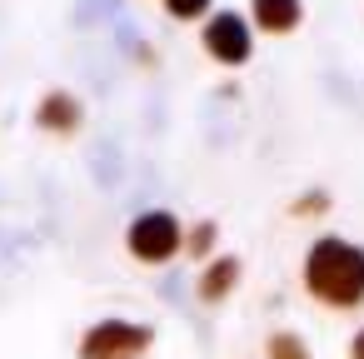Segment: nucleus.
<instances>
[{"label":"nucleus","instance_id":"9d476101","mask_svg":"<svg viewBox=\"0 0 364 359\" xmlns=\"http://www.w3.org/2000/svg\"><path fill=\"white\" fill-rule=\"evenodd\" d=\"M210 245H215V225H200V230L190 235V254H200V259H205V254H210Z\"/></svg>","mask_w":364,"mask_h":359},{"label":"nucleus","instance_id":"39448f33","mask_svg":"<svg viewBox=\"0 0 364 359\" xmlns=\"http://www.w3.org/2000/svg\"><path fill=\"white\" fill-rule=\"evenodd\" d=\"M255 26L269 36H284L299 26V0H255Z\"/></svg>","mask_w":364,"mask_h":359},{"label":"nucleus","instance_id":"6e6552de","mask_svg":"<svg viewBox=\"0 0 364 359\" xmlns=\"http://www.w3.org/2000/svg\"><path fill=\"white\" fill-rule=\"evenodd\" d=\"M269 359H309V349H304V339H294V334H274V339H269Z\"/></svg>","mask_w":364,"mask_h":359},{"label":"nucleus","instance_id":"f257e3e1","mask_svg":"<svg viewBox=\"0 0 364 359\" xmlns=\"http://www.w3.org/2000/svg\"><path fill=\"white\" fill-rule=\"evenodd\" d=\"M304 284L314 299H324L334 309H354L364 299V250L339 235L314 240V250L304 259Z\"/></svg>","mask_w":364,"mask_h":359},{"label":"nucleus","instance_id":"9b49d317","mask_svg":"<svg viewBox=\"0 0 364 359\" xmlns=\"http://www.w3.org/2000/svg\"><path fill=\"white\" fill-rule=\"evenodd\" d=\"M324 205H329V200H324V195H304V200H299V205H294V215H319V210H324Z\"/></svg>","mask_w":364,"mask_h":359},{"label":"nucleus","instance_id":"f8f14e48","mask_svg":"<svg viewBox=\"0 0 364 359\" xmlns=\"http://www.w3.org/2000/svg\"><path fill=\"white\" fill-rule=\"evenodd\" d=\"M354 359H364V329L354 334Z\"/></svg>","mask_w":364,"mask_h":359},{"label":"nucleus","instance_id":"1a4fd4ad","mask_svg":"<svg viewBox=\"0 0 364 359\" xmlns=\"http://www.w3.org/2000/svg\"><path fill=\"white\" fill-rule=\"evenodd\" d=\"M165 11H170L175 21H195V16L210 11V0H165Z\"/></svg>","mask_w":364,"mask_h":359},{"label":"nucleus","instance_id":"f03ea898","mask_svg":"<svg viewBox=\"0 0 364 359\" xmlns=\"http://www.w3.org/2000/svg\"><path fill=\"white\" fill-rule=\"evenodd\" d=\"M180 250V220L165 215V210H150L130 225V254L145 259V264H165L170 254Z\"/></svg>","mask_w":364,"mask_h":359},{"label":"nucleus","instance_id":"7ed1b4c3","mask_svg":"<svg viewBox=\"0 0 364 359\" xmlns=\"http://www.w3.org/2000/svg\"><path fill=\"white\" fill-rule=\"evenodd\" d=\"M150 344V329L145 324H125V319H105L85 334L80 344V359H130Z\"/></svg>","mask_w":364,"mask_h":359},{"label":"nucleus","instance_id":"423d86ee","mask_svg":"<svg viewBox=\"0 0 364 359\" xmlns=\"http://www.w3.org/2000/svg\"><path fill=\"white\" fill-rule=\"evenodd\" d=\"M235 279H240V259H210L205 264V274H200V299L205 304H215V299H225L230 289H235Z\"/></svg>","mask_w":364,"mask_h":359},{"label":"nucleus","instance_id":"0eeeda50","mask_svg":"<svg viewBox=\"0 0 364 359\" xmlns=\"http://www.w3.org/2000/svg\"><path fill=\"white\" fill-rule=\"evenodd\" d=\"M41 125H46V130H65V135H70V130L80 125V105H75V95H60V90H55V95H46V100H41Z\"/></svg>","mask_w":364,"mask_h":359},{"label":"nucleus","instance_id":"20e7f679","mask_svg":"<svg viewBox=\"0 0 364 359\" xmlns=\"http://www.w3.org/2000/svg\"><path fill=\"white\" fill-rule=\"evenodd\" d=\"M205 50H210L220 65H245V60H250V26H245L235 11H220V16L205 26Z\"/></svg>","mask_w":364,"mask_h":359}]
</instances>
